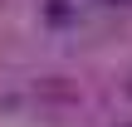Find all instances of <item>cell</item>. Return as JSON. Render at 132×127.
Wrapping results in <instances>:
<instances>
[{"label": "cell", "instance_id": "6da1fadb", "mask_svg": "<svg viewBox=\"0 0 132 127\" xmlns=\"http://www.w3.org/2000/svg\"><path fill=\"white\" fill-rule=\"evenodd\" d=\"M103 5H113V10H132V0H103Z\"/></svg>", "mask_w": 132, "mask_h": 127}]
</instances>
